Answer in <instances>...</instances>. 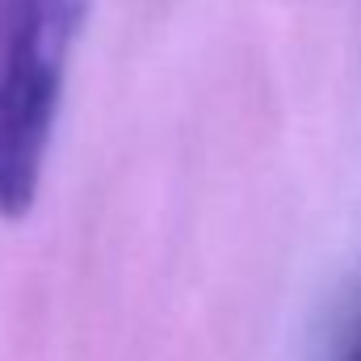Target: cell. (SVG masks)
I'll return each instance as SVG.
<instances>
[{
	"label": "cell",
	"mask_w": 361,
	"mask_h": 361,
	"mask_svg": "<svg viewBox=\"0 0 361 361\" xmlns=\"http://www.w3.org/2000/svg\"><path fill=\"white\" fill-rule=\"evenodd\" d=\"M63 63L42 55L0 59V214L21 219L42 180V160L59 109Z\"/></svg>",
	"instance_id": "obj_1"
},
{
	"label": "cell",
	"mask_w": 361,
	"mask_h": 361,
	"mask_svg": "<svg viewBox=\"0 0 361 361\" xmlns=\"http://www.w3.org/2000/svg\"><path fill=\"white\" fill-rule=\"evenodd\" d=\"M85 17V0H0V55L38 51L63 59Z\"/></svg>",
	"instance_id": "obj_2"
},
{
	"label": "cell",
	"mask_w": 361,
	"mask_h": 361,
	"mask_svg": "<svg viewBox=\"0 0 361 361\" xmlns=\"http://www.w3.org/2000/svg\"><path fill=\"white\" fill-rule=\"evenodd\" d=\"M345 361H361V328H357V336H353V345H349V353H345Z\"/></svg>",
	"instance_id": "obj_3"
}]
</instances>
